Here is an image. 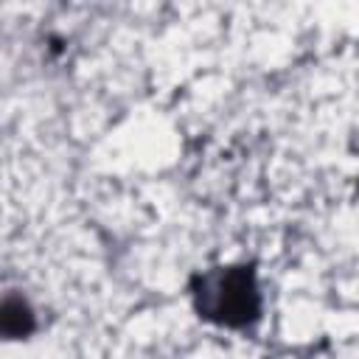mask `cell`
<instances>
[{
    "instance_id": "1",
    "label": "cell",
    "mask_w": 359,
    "mask_h": 359,
    "mask_svg": "<svg viewBox=\"0 0 359 359\" xmlns=\"http://www.w3.org/2000/svg\"><path fill=\"white\" fill-rule=\"evenodd\" d=\"M194 309L222 328H250L261 320V289L252 264H233L191 278Z\"/></svg>"
},
{
    "instance_id": "2",
    "label": "cell",
    "mask_w": 359,
    "mask_h": 359,
    "mask_svg": "<svg viewBox=\"0 0 359 359\" xmlns=\"http://www.w3.org/2000/svg\"><path fill=\"white\" fill-rule=\"evenodd\" d=\"M36 328V314L22 294H6L0 306V331L6 339H25Z\"/></svg>"
}]
</instances>
